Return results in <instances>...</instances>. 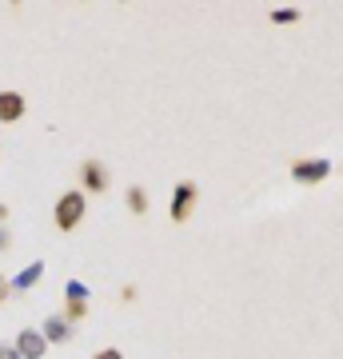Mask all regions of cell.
I'll list each match as a JSON object with an SVG mask.
<instances>
[{"instance_id": "2", "label": "cell", "mask_w": 343, "mask_h": 359, "mask_svg": "<svg viewBox=\"0 0 343 359\" xmlns=\"http://www.w3.org/2000/svg\"><path fill=\"white\" fill-rule=\"evenodd\" d=\"M196 200H200V192H196V184H191V180L176 184V192H172V219H176V224L191 219V212H196Z\"/></svg>"}, {"instance_id": "6", "label": "cell", "mask_w": 343, "mask_h": 359, "mask_svg": "<svg viewBox=\"0 0 343 359\" xmlns=\"http://www.w3.org/2000/svg\"><path fill=\"white\" fill-rule=\"evenodd\" d=\"M40 335L48 339V344H68L72 335H76V327L64 320V316H52V320H44V327H40Z\"/></svg>"}, {"instance_id": "16", "label": "cell", "mask_w": 343, "mask_h": 359, "mask_svg": "<svg viewBox=\"0 0 343 359\" xmlns=\"http://www.w3.org/2000/svg\"><path fill=\"white\" fill-rule=\"evenodd\" d=\"M8 248V228H0V252Z\"/></svg>"}, {"instance_id": "7", "label": "cell", "mask_w": 343, "mask_h": 359, "mask_svg": "<svg viewBox=\"0 0 343 359\" xmlns=\"http://www.w3.org/2000/svg\"><path fill=\"white\" fill-rule=\"evenodd\" d=\"M25 116V96L20 92H0V124H16Z\"/></svg>"}, {"instance_id": "14", "label": "cell", "mask_w": 343, "mask_h": 359, "mask_svg": "<svg viewBox=\"0 0 343 359\" xmlns=\"http://www.w3.org/2000/svg\"><path fill=\"white\" fill-rule=\"evenodd\" d=\"M92 359H124V355H120L116 347H104V351H96V355H92Z\"/></svg>"}, {"instance_id": "11", "label": "cell", "mask_w": 343, "mask_h": 359, "mask_svg": "<svg viewBox=\"0 0 343 359\" xmlns=\"http://www.w3.org/2000/svg\"><path fill=\"white\" fill-rule=\"evenodd\" d=\"M64 295H68V299H88V287H84L80 280H68V287H64Z\"/></svg>"}, {"instance_id": "9", "label": "cell", "mask_w": 343, "mask_h": 359, "mask_svg": "<svg viewBox=\"0 0 343 359\" xmlns=\"http://www.w3.org/2000/svg\"><path fill=\"white\" fill-rule=\"evenodd\" d=\"M128 208H132L136 216H144V212H148V192H144L140 184H132V188H128Z\"/></svg>"}, {"instance_id": "8", "label": "cell", "mask_w": 343, "mask_h": 359, "mask_svg": "<svg viewBox=\"0 0 343 359\" xmlns=\"http://www.w3.org/2000/svg\"><path fill=\"white\" fill-rule=\"evenodd\" d=\"M40 276H44V264H28V268L13 280V292H28V287H32V283H36Z\"/></svg>"}, {"instance_id": "13", "label": "cell", "mask_w": 343, "mask_h": 359, "mask_svg": "<svg viewBox=\"0 0 343 359\" xmlns=\"http://www.w3.org/2000/svg\"><path fill=\"white\" fill-rule=\"evenodd\" d=\"M0 359H20V351H16V344H0Z\"/></svg>"}, {"instance_id": "3", "label": "cell", "mask_w": 343, "mask_h": 359, "mask_svg": "<svg viewBox=\"0 0 343 359\" xmlns=\"http://www.w3.org/2000/svg\"><path fill=\"white\" fill-rule=\"evenodd\" d=\"M16 351H20V359H44L48 339L40 335V327H25V332L16 335Z\"/></svg>"}, {"instance_id": "12", "label": "cell", "mask_w": 343, "mask_h": 359, "mask_svg": "<svg viewBox=\"0 0 343 359\" xmlns=\"http://www.w3.org/2000/svg\"><path fill=\"white\" fill-rule=\"evenodd\" d=\"M271 20L276 25H292V20H300V13L295 8H280V13H271Z\"/></svg>"}, {"instance_id": "10", "label": "cell", "mask_w": 343, "mask_h": 359, "mask_svg": "<svg viewBox=\"0 0 343 359\" xmlns=\"http://www.w3.org/2000/svg\"><path fill=\"white\" fill-rule=\"evenodd\" d=\"M84 316H88V299H68V308H64V320L76 327V323L84 320Z\"/></svg>"}, {"instance_id": "1", "label": "cell", "mask_w": 343, "mask_h": 359, "mask_svg": "<svg viewBox=\"0 0 343 359\" xmlns=\"http://www.w3.org/2000/svg\"><path fill=\"white\" fill-rule=\"evenodd\" d=\"M84 212H88V196L84 192H64L60 200H56V228L76 231L80 219H84Z\"/></svg>"}, {"instance_id": "5", "label": "cell", "mask_w": 343, "mask_h": 359, "mask_svg": "<svg viewBox=\"0 0 343 359\" xmlns=\"http://www.w3.org/2000/svg\"><path fill=\"white\" fill-rule=\"evenodd\" d=\"M80 180H84L88 192H104V188H108V168H104L100 160H84V164H80Z\"/></svg>"}, {"instance_id": "15", "label": "cell", "mask_w": 343, "mask_h": 359, "mask_svg": "<svg viewBox=\"0 0 343 359\" xmlns=\"http://www.w3.org/2000/svg\"><path fill=\"white\" fill-rule=\"evenodd\" d=\"M8 295H13V283H8V280H4V276H0V304H4Z\"/></svg>"}, {"instance_id": "4", "label": "cell", "mask_w": 343, "mask_h": 359, "mask_svg": "<svg viewBox=\"0 0 343 359\" xmlns=\"http://www.w3.org/2000/svg\"><path fill=\"white\" fill-rule=\"evenodd\" d=\"M328 176H331V164H328V160H300V164L292 168V180H295V184H323Z\"/></svg>"}]
</instances>
